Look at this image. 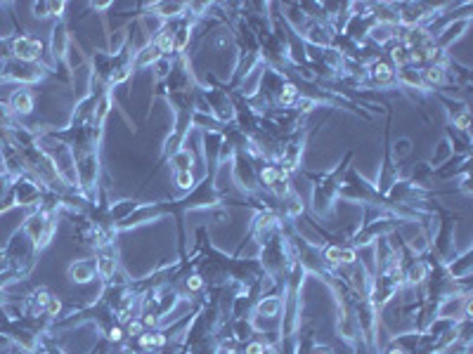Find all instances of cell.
Masks as SVG:
<instances>
[{
    "label": "cell",
    "instance_id": "17",
    "mask_svg": "<svg viewBox=\"0 0 473 354\" xmlns=\"http://www.w3.org/2000/svg\"><path fill=\"white\" fill-rule=\"evenodd\" d=\"M50 293H47L45 288H38V290H33L29 295V309H31V314H41V312H45V307H47V300H50Z\"/></svg>",
    "mask_w": 473,
    "mask_h": 354
},
{
    "label": "cell",
    "instance_id": "5",
    "mask_svg": "<svg viewBox=\"0 0 473 354\" xmlns=\"http://www.w3.org/2000/svg\"><path fill=\"white\" fill-rule=\"evenodd\" d=\"M12 54L17 57V62H29L33 64L36 59L43 54V43L33 35H19L12 41Z\"/></svg>",
    "mask_w": 473,
    "mask_h": 354
},
{
    "label": "cell",
    "instance_id": "8",
    "mask_svg": "<svg viewBox=\"0 0 473 354\" xmlns=\"http://www.w3.org/2000/svg\"><path fill=\"white\" fill-rule=\"evenodd\" d=\"M445 269L454 281H464L473 274V250L466 248L462 255H454L452 260L445 262Z\"/></svg>",
    "mask_w": 473,
    "mask_h": 354
},
{
    "label": "cell",
    "instance_id": "10",
    "mask_svg": "<svg viewBox=\"0 0 473 354\" xmlns=\"http://www.w3.org/2000/svg\"><path fill=\"white\" fill-rule=\"evenodd\" d=\"M97 276V262L95 260H76L69 265V279L76 284H88Z\"/></svg>",
    "mask_w": 473,
    "mask_h": 354
},
{
    "label": "cell",
    "instance_id": "23",
    "mask_svg": "<svg viewBox=\"0 0 473 354\" xmlns=\"http://www.w3.org/2000/svg\"><path fill=\"white\" fill-rule=\"evenodd\" d=\"M260 354H277L275 345H265V347H263V352H260Z\"/></svg>",
    "mask_w": 473,
    "mask_h": 354
},
{
    "label": "cell",
    "instance_id": "22",
    "mask_svg": "<svg viewBox=\"0 0 473 354\" xmlns=\"http://www.w3.org/2000/svg\"><path fill=\"white\" fill-rule=\"evenodd\" d=\"M310 354H334V349L329 347V345H312V349H310Z\"/></svg>",
    "mask_w": 473,
    "mask_h": 354
},
{
    "label": "cell",
    "instance_id": "1",
    "mask_svg": "<svg viewBox=\"0 0 473 354\" xmlns=\"http://www.w3.org/2000/svg\"><path fill=\"white\" fill-rule=\"evenodd\" d=\"M353 161V154H345V158L336 165V168L327 170L315 177V184H312V210L322 217H329L334 213V206H336V198H339V187L343 180L345 170H348V163Z\"/></svg>",
    "mask_w": 473,
    "mask_h": 354
},
{
    "label": "cell",
    "instance_id": "20",
    "mask_svg": "<svg viewBox=\"0 0 473 354\" xmlns=\"http://www.w3.org/2000/svg\"><path fill=\"white\" fill-rule=\"evenodd\" d=\"M204 276H201V274H192V276H189L187 279V290L189 293H197V290H201L204 288Z\"/></svg>",
    "mask_w": 473,
    "mask_h": 354
},
{
    "label": "cell",
    "instance_id": "16",
    "mask_svg": "<svg viewBox=\"0 0 473 354\" xmlns=\"http://www.w3.org/2000/svg\"><path fill=\"white\" fill-rule=\"evenodd\" d=\"M412 146H414L412 137H397L395 142H391V154H393V161H395V163H400L402 158H407L409 154H412Z\"/></svg>",
    "mask_w": 473,
    "mask_h": 354
},
{
    "label": "cell",
    "instance_id": "11",
    "mask_svg": "<svg viewBox=\"0 0 473 354\" xmlns=\"http://www.w3.org/2000/svg\"><path fill=\"white\" fill-rule=\"evenodd\" d=\"M282 307H284V300L277 295H265V297H258V302L253 305V312L258 316H265V319H275L282 314Z\"/></svg>",
    "mask_w": 473,
    "mask_h": 354
},
{
    "label": "cell",
    "instance_id": "4",
    "mask_svg": "<svg viewBox=\"0 0 473 354\" xmlns=\"http://www.w3.org/2000/svg\"><path fill=\"white\" fill-rule=\"evenodd\" d=\"M367 83L374 87H391L395 85V66L386 57H379L376 62L367 66Z\"/></svg>",
    "mask_w": 473,
    "mask_h": 354
},
{
    "label": "cell",
    "instance_id": "24",
    "mask_svg": "<svg viewBox=\"0 0 473 354\" xmlns=\"http://www.w3.org/2000/svg\"><path fill=\"white\" fill-rule=\"evenodd\" d=\"M95 10H107V7H111V3H93Z\"/></svg>",
    "mask_w": 473,
    "mask_h": 354
},
{
    "label": "cell",
    "instance_id": "7",
    "mask_svg": "<svg viewBox=\"0 0 473 354\" xmlns=\"http://www.w3.org/2000/svg\"><path fill=\"white\" fill-rule=\"evenodd\" d=\"M45 71L38 64H29V62H12L5 64V81H17V83H36L41 81Z\"/></svg>",
    "mask_w": 473,
    "mask_h": 354
},
{
    "label": "cell",
    "instance_id": "12",
    "mask_svg": "<svg viewBox=\"0 0 473 354\" xmlns=\"http://www.w3.org/2000/svg\"><path fill=\"white\" fill-rule=\"evenodd\" d=\"M66 52H69V31H66L64 24L59 22L52 31V54H55V59L64 62Z\"/></svg>",
    "mask_w": 473,
    "mask_h": 354
},
{
    "label": "cell",
    "instance_id": "2",
    "mask_svg": "<svg viewBox=\"0 0 473 354\" xmlns=\"http://www.w3.org/2000/svg\"><path fill=\"white\" fill-rule=\"evenodd\" d=\"M279 229H282L279 227V215H277L275 210H270V208H260L256 213V217H253L249 234L256 238L258 244L263 246L265 241H270V238L275 236Z\"/></svg>",
    "mask_w": 473,
    "mask_h": 354
},
{
    "label": "cell",
    "instance_id": "21",
    "mask_svg": "<svg viewBox=\"0 0 473 354\" xmlns=\"http://www.w3.org/2000/svg\"><path fill=\"white\" fill-rule=\"evenodd\" d=\"M59 312H62V300H59V297H50V300H47V307H45V314L47 316H57Z\"/></svg>",
    "mask_w": 473,
    "mask_h": 354
},
{
    "label": "cell",
    "instance_id": "19",
    "mask_svg": "<svg viewBox=\"0 0 473 354\" xmlns=\"http://www.w3.org/2000/svg\"><path fill=\"white\" fill-rule=\"evenodd\" d=\"M0 125L3 128H12V109L0 102Z\"/></svg>",
    "mask_w": 473,
    "mask_h": 354
},
{
    "label": "cell",
    "instance_id": "25",
    "mask_svg": "<svg viewBox=\"0 0 473 354\" xmlns=\"http://www.w3.org/2000/svg\"><path fill=\"white\" fill-rule=\"evenodd\" d=\"M7 345H10V340H7V338H0V347H7Z\"/></svg>",
    "mask_w": 473,
    "mask_h": 354
},
{
    "label": "cell",
    "instance_id": "15",
    "mask_svg": "<svg viewBox=\"0 0 473 354\" xmlns=\"http://www.w3.org/2000/svg\"><path fill=\"white\" fill-rule=\"evenodd\" d=\"M66 3H36L33 5V14L36 17H62V12H64Z\"/></svg>",
    "mask_w": 473,
    "mask_h": 354
},
{
    "label": "cell",
    "instance_id": "13",
    "mask_svg": "<svg viewBox=\"0 0 473 354\" xmlns=\"http://www.w3.org/2000/svg\"><path fill=\"white\" fill-rule=\"evenodd\" d=\"M168 161H170V168L176 170V173H182V170H194V165H197V156H194V151L189 149V146L178 149Z\"/></svg>",
    "mask_w": 473,
    "mask_h": 354
},
{
    "label": "cell",
    "instance_id": "14",
    "mask_svg": "<svg viewBox=\"0 0 473 354\" xmlns=\"http://www.w3.org/2000/svg\"><path fill=\"white\" fill-rule=\"evenodd\" d=\"M10 109L14 111V114H31L33 111V95L29 92V90H24V87H19V90H14L10 97Z\"/></svg>",
    "mask_w": 473,
    "mask_h": 354
},
{
    "label": "cell",
    "instance_id": "18",
    "mask_svg": "<svg viewBox=\"0 0 473 354\" xmlns=\"http://www.w3.org/2000/svg\"><path fill=\"white\" fill-rule=\"evenodd\" d=\"M176 184L180 187L182 192H192L194 187H197L194 170H182V173H176Z\"/></svg>",
    "mask_w": 473,
    "mask_h": 354
},
{
    "label": "cell",
    "instance_id": "3",
    "mask_svg": "<svg viewBox=\"0 0 473 354\" xmlns=\"http://www.w3.org/2000/svg\"><path fill=\"white\" fill-rule=\"evenodd\" d=\"M471 26V14H464V17H454L452 22H447L443 26V29L438 31V33L433 35V43L440 47V50H445L447 52V47L452 45L454 41H459L464 35V31Z\"/></svg>",
    "mask_w": 473,
    "mask_h": 354
},
{
    "label": "cell",
    "instance_id": "9",
    "mask_svg": "<svg viewBox=\"0 0 473 354\" xmlns=\"http://www.w3.org/2000/svg\"><path fill=\"white\" fill-rule=\"evenodd\" d=\"M395 83H400L407 90H419V92H426V85H424V78H421V69L416 66H402V69H395Z\"/></svg>",
    "mask_w": 473,
    "mask_h": 354
},
{
    "label": "cell",
    "instance_id": "26",
    "mask_svg": "<svg viewBox=\"0 0 473 354\" xmlns=\"http://www.w3.org/2000/svg\"><path fill=\"white\" fill-rule=\"evenodd\" d=\"M123 354H135V352H123Z\"/></svg>",
    "mask_w": 473,
    "mask_h": 354
},
{
    "label": "cell",
    "instance_id": "6",
    "mask_svg": "<svg viewBox=\"0 0 473 354\" xmlns=\"http://www.w3.org/2000/svg\"><path fill=\"white\" fill-rule=\"evenodd\" d=\"M97 276L99 279H104L107 284L114 281L121 274L118 269V255H116V248L114 246H104V248H97Z\"/></svg>",
    "mask_w": 473,
    "mask_h": 354
}]
</instances>
